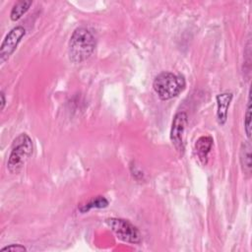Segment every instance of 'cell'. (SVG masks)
Instances as JSON below:
<instances>
[{"label": "cell", "instance_id": "cell-5", "mask_svg": "<svg viewBox=\"0 0 252 252\" xmlns=\"http://www.w3.org/2000/svg\"><path fill=\"white\" fill-rule=\"evenodd\" d=\"M26 34V29L22 26L13 28L6 35L0 47V62L3 64L16 50L18 44Z\"/></svg>", "mask_w": 252, "mask_h": 252}, {"label": "cell", "instance_id": "cell-9", "mask_svg": "<svg viewBox=\"0 0 252 252\" xmlns=\"http://www.w3.org/2000/svg\"><path fill=\"white\" fill-rule=\"evenodd\" d=\"M213 139L210 136H203L200 137L195 144V150L200 159L206 161L208 154L212 148Z\"/></svg>", "mask_w": 252, "mask_h": 252}, {"label": "cell", "instance_id": "cell-12", "mask_svg": "<svg viewBox=\"0 0 252 252\" xmlns=\"http://www.w3.org/2000/svg\"><path fill=\"white\" fill-rule=\"evenodd\" d=\"M244 129H245L248 139H250V137H251V94H250V91H249V94H248L246 112L244 115Z\"/></svg>", "mask_w": 252, "mask_h": 252}, {"label": "cell", "instance_id": "cell-4", "mask_svg": "<svg viewBox=\"0 0 252 252\" xmlns=\"http://www.w3.org/2000/svg\"><path fill=\"white\" fill-rule=\"evenodd\" d=\"M105 222L119 239L135 244L141 242L142 237L140 230L129 220L124 219L111 218L107 219Z\"/></svg>", "mask_w": 252, "mask_h": 252}, {"label": "cell", "instance_id": "cell-7", "mask_svg": "<svg viewBox=\"0 0 252 252\" xmlns=\"http://www.w3.org/2000/svg\"><path fill=\"white\" fill-rule=\"evenodd\" d=\"M231 99H232L231 93H224L217 95V103H218L217 117L220 125H223L226 121L227 110H228Z\"/></svg>", "mask_w": 252, "mask_h": 252}, {"label": "cell", "instance_id": "cell-2", "mask_svg": "<svg viewBox=\"0 0 252 252\" xmlns=\"http://www.w3.org/2000/svg\"><path fill=\"white\" fill-rule=\"evenodd\" d=\"M32 150V141L28 134L22 133L16 137L13 141L7 162L9 171L11 173H18L31 158Z\"/></svg>", "mask_w": 252, "mask_h": 252}, {"label": "cell", "instance_id": "cell-11", "mask_svg": "<svg viewBox=\"0 0 252 252\" xmlns=\"http://www.w3.org/2000/svg\"><path fill=\"white\" fill-rule=\"evenodd\" d=\"M107 205H108V201L104 197L98 196V197H95L93 200H91L89 203H87L83 207H81L80 210H81V212L84 213L86 211H89L92 208H105Z\"/></svg>", "mask_w": 252, "mask_h": 252}, {"label": "cell", "instance_id": "cell-10", "mask_svg": "<svg viewBox=\"0 0 252 252\" xmlns=\"http://www.w3.org/2000/svg\"><path fill=\"white\" fill-rule=\"evenodd\" d=\"M32 4V1H18L12 8L10 13V18L12 21H18L20 18L23 17L24 14L30 9L31 5Z\"/></svg>", "mask_w": 252, "mask_h": 252}, {"label": "cell", "instance_id": "cell-14", "mask_svg": "<svg viewBox=\"0 0 252 252\" xmlns=\"http://www.w3.org/2000/svg\"><path fill=\"white\" fill-rule=\"evenodd\" d=\"M0 97H1V109H4V106H5V103H6V99H5V95H4L3 92H1Z\"/></svg>", "mask_w": 252, "mask_h": 252}, {"label": "cell", "instance_id": "cell-6", "mask_svg": "<svg viewBox=\"0 0 252 252\" xmlns=\"http://www.w3.org/2000/svg\"><path fill=\"white\" fill-rule=\"evenodd\" d=\"M188 123L187 114L183 111L177 112L174 115L171 130H170V140L175 147V149L182 155L184 152V132Z\"/></svg>", "mask_w": 252, "mask_h": 252}, {"label": "cell", "instance_id": "cell-8", "mask_svg": "<svg viewBox=\"0 0 252 252\" xmlns=\"http://www.w3.org/2000/svg\"><path fill=\"white\" fill-rule=\"evenodd\" d=\"M251 157H252L251 156V145L249 142H244L240 148L239 159H240L242 171L244 172V175H246V177H250V175H251V169H252Z\"/></svg>", "mask_w": 252, "mask_h": 252}, {"label": "cell", "instance_id": "cell-3", "mask_svg": "<svg viewBox=\"0 0 252 252\" xmlns=\"http://www.w3.org/2000/svg\"><path fill=\"white\" fill-rule=\"evenodd\" d=\"M153 87L160 99L167 100L177 96L184 90L185 80L180 75L162 72L155 78Z\"/></svg>", "mask_w": 252, "mask_h": 252}, {"label": "cell", "instance_id": "cell-13", "mask_svg": "<svg viewBox=\"0 0 252 252\" xmlns=\"http://www.w3.org/2000/svg\"><path fill=\"white\" fill-rule=\"evenodd\" d=\"M26 247L20 245V244H11L9 246L3 247L1 249V252H5V251H26Z\"/></svg>", "mask_w": 252, "mask_h": 252}, {"label": "cell", "instance_id": "cell-1", "mask_svg": "<svg viewBox=\"0 0 252 252\" xmlns=\"http://www.w3.org/2000/svg\"><path fill=\"white\" fill-rule=\"evenodd\" d=\"M95 48V38L86 28L76 29L69 40L68 54L73 63H82L89 59Z\"/></svg>", "mask_w": 252, "mask_h": 252}]
</instances>
